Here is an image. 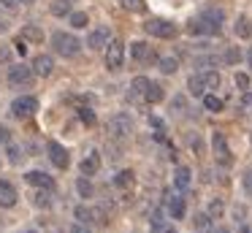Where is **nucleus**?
Here are the masks:
<instances>
[{
	"mask_svg": "<svg viewBox=\"0 0 252 233\" xmlns=\"http://www.w3.org/2000/svg\"><path fill=\"white\" fill-rule=\"evenodd\" d=\"M17 187H14L11 182H3L0 179V209H11V206H17Z\"/></svg>",
	"mask_w": 252,
	"mask_h": 233,
	"instance_id": "obj_12",
	"label": "nucleus"
},
{
	"mask_svg": "<svg viewBox=\"0 0 252 233\" xmlns=\"http://www.w3.org/2000/svg\"><path fill=\"white\" fill-rule=\"evenodd\" d=\"M209 214H212V220H220V217H222V211H225V203H222V200H220V198H214L212 200V203H209Z\"/></svg>",
	"mask_w": 252,
	"mask_h": 233,
	"instance_id": "obj_31",
	"label": "nucleus"
},
{
	"mask_svg": "<svg viewBox=\"0 0 252 233\" xmlns=\"http://www.w3.org/2000/svg\"><path fill=\"white\" fill-rule=\"evenodd\" d=\"M133 182H136V173H133V171H120V173L114 176V184H117L120 190L133 187Z\"/></svg>",
	"mask_w": 252,
	"mask_h": 233,
	"instance_id": "obj_25",
	"label": "nucleus"
},
{
	"mask_svg": "<svg viewBox=\"0 0 252 233\" xmlns=\"http://www.w3.org/2000/svg\"><path fill=\"white\" fill-rule=\"evenodd\" d=\"M33 79H35V70H33V65H14L11 70H8V84L11 87H30L33 84Z\"/></svg>",
	"mask_w": 252,
	"mask_h": 233,
	"instance_id": "obj_7",
	"label": "nucleus"
},
{
	"mask_svg": "<svg viewBox=\"0 0 252 233\" xmlns=\"http://www.w3.org/2000/svg\"><path fill=\"white\" fill-rule=\"evenodd\" d=\"M0 5H6V8H17V0H0Z\"/></svg>",
	"mask_w": 252,
	"mask_h": 233,
	"instance_id": "obj_48",
	"label": "nucleus"
},
{
	"mask_svg": "<svg viewBox=\"0 0 252 233\" xmlns=\"http://www.w3.org/2000/svg\"><path fill=\"white\" fill-rule=\"evenodd\" d=\"M222 63L225 65H239L241 63V49L239 46H228L225 54H222Z\"/></svg>",
	"mask_w": 252,
	"mask_h": 233,
	"instance_id": "obj_27",
	"label": "nucleus"
},
{
	"mask_svg": "<svg viewBox=\"0 0 252 233\" xmlns=\"http://www.w3.org/2000/svg\"><path fill=\"white\" fill-rule=\"evenodd\" d=\"M76 190H79V195H82V198H90V195H93V184H90L84 176L76 179Z\"/></svg>",
	"mask_w": 252,
	"mask_h": 233,
	"instance_id": "obj_33",
	"label": "nucleus"
},
{
	"mask_svg": "<svg viewBox=\"0 0 252 233\" xmlns=\"http://www.w3.org/2000/svg\"><path fill=\"white\" fill-rule=\"evenodd\" d=\"M185 108H187V100H185L182 95H176L174 100H171V111H176V114H179V111H185Z\"/></svg>",
	"mask_w": 252,
	"mask_h": 233,
	"instance_id": "obj_37",
	"label": "nucleus"
},
{
	"mask_svg": "<svg viewBox=\"0 0 252 233\" xmlns=\"http://www.w3.org/2000/svg\"><path fill=\"white\" fill-rule=\"evenodd\" d=\"M33 70H35V76H49L52 70H55V57H52V54H35Z\"/></svg>",
	"mask_w": 252,
	"mask_h": 233,
	"instance_id": "obj_13",
	"label": "nucleus"
},
{
	"mask_svg": "<svg viewBox=\"0 0 252 233\" xmlns=\"http://www.w3.org/2000/svg\"><path fill=\"white\" fill-rule=\"evenodd\" d=\"M8 30V22H0V33H6Z\"/></svg>",
	"mask_w": 252,
	"mask_h": 233,
	"instance_id": "obj_51",
	"label": "nucleus"
},
{
	"mask_svg": "<svg viewBox=\"0 0 252 233\" xmlns=\"http://www.w3.org/2000/svg\"><path fill=\"white\" fill-rule=\"evenodd\" d=\"M158 68L163 70L165 76H171V73H176V70H179V60H176V57H160L158 60Z\"/></svg>",
	"mask_w": 252,
	"mask_h": 233,
	"instance_id": "obj_24",
	"label": "nucleus"
},
{
	"mask_svg": "<svg viewBox=\"0 0 252 233\" xmlns=\"http://www.w3.org/2000/svg\"><path fill=\"white\" fill-rule=\"evenodd\" d=\"M233 220L236 222H244L247 220V206H241V203L233 206Z\"/></svg>",
	"mask_w": 252,
	"mask_h": 233,
	"instance_id": "obj_39",
	"label": "nucleus"
},
{
	"mask_svg": "<svg viewBox=\"0 0 252 233\" xmlns=\"http://www.w3.org/2000/svg\"><path fill=\"white\" fill-rule=\"evenodd\" d=\"M79 171H82V176H93V173H98L100 171V155L98 152H90V155L82 160Z\"/></svg>",
	"mask_w": 252,
	"mask_h": 233,
	"instance_id": "obj_15",
	"label": "nucleus"
},
{
	"mask_svg": "<svg viewBox=\"0 0 252 233\" xmlns=\"http://www.w3.org/2000/svg\"><path fill=\"white\" fill-rule=\"evenodd\" d=\"M203 81H206V90H217L220 84H222V76L217 73V70H203Z\"/></svg>",
	"mask_w": 252,
	"mask_h": 233,
	"instance_id": "obj_28",
	"label": "nucleus"
},
{
	"mask_svg": "<svg viewBox=\"0 0 252 233\" xmlns=\"http://www.w3.org/2000/svg\"><path fill=\"white\" fill-rule=\"evenodd\" d=\"M192 225H195V231H212V214L209 211H198L195 220H192Z\"/></svg>",
	"mask_w": 252,
	"mask_h": 233,
	"instance_id": "obj_26",
	"label": "nucleus"
},
{
	"mask_svg": "<svg viewBox=\"0 0 252 233\" xmlns=\"http://www.w3.org/2000/svg\"><path fill=\"white\" fill-rule=\"evenodd\" d=\"M49 193H52V190H46V193H44V190H41V193H35V195H33V203L49 209V203H52V200H49Z\"/></svg>",
	"mask_w": 252,
	"mask_h": 233,
	"instance_id": "obj_34",
	"label": "nucleus"
},
{
	"mask_svg": "<svg viewBox=\"0 0 252 233\" xmlns=\"http://www.w3.org/2000/svg\"><path fill=\"white\" fill-rule=\"evenodd\" d=\"M79 119H82L84 125H95V114L90 111V108H79Z\"/></svg>",
	"mask_w": 252,
	"mask_h": 233,
	"instance_id": "obj_38",
	"label": "nucleus"
},
{
	"mask_svg": "<svg viewBox=\"0 0 252 233\" xmlns=\"http://www.w3.org/2000/svg\"><path fill=\"white\" fill-rule=\"evenodd\" d=\"M195 65H198V68H206V65H217V57H214V54H206V57H198V60H195Z\"/></svg>",
	"mask_w": 252,
	"mask_h": 233,
	"instance_id": "obj_40",
	"label": "nucleus"
},
{
	"mask_svg": "<svg viewBox=\"0 0 252 233\" xmlns=\"http://www.w3.org/2000/svg\"><path fill=\"white\" fill-rule=\"evenodd\" d=\"M35 111H38V100H35L33 95H22L11 103V114L17 119H30Z\"/></svg>",
	"mask_w": 252,
	"mask_h": 233,
	"instance_id": "obj_6",
	"label": "nucleus"
},
{
	"mask_svg": "<svg viewBox=\"0 0 252 233\" xmlns=\"http://www.w3.org/2000/svg\"><path fill=\"white\" fill-rule=\"evenodd\" d=\"M233 30H236V35H239V38H252V22H250V16L241 14L239 19H236Z\"/></svg>",
	"mask_w": 252,
	"mask_h": 233,
	"instance_id": "obj_19",
	"label": "nucleus"
},
{
	"mask_svg": "<svg viewBox=\"0 0 252 233\" xmlns=\"http://www.w3.org/2000/svg\"><path fill=\"white\" fill-rule=\"evenodd\" d=\"M52 49H55L60 57H76L79 52H82V41H79L73 33H55L52 35Z\"/></svg>",
	"mask_w": 252,
	"mask_h": 233,
	"instance_id": "obj_1",
	"label": "nucleus"
},
{
	"mask_svg": "<svg viewBox=\"0 0 252 233\" xmlns=\"http://www.w3.org/2000/svg\"><path fill=\"white\" fill-rule=\"evenodd\" d=\"M87 25H90V16L84 14V11H73L71 14V27L73 30H84Z\"/></svg>",
	"mask_w": 252,
	"mask_h": 233,
	"instance_id": "obj_29",
	"label": "nucleus"
},
{
	"mask_svg": "<svg viewBox=\"0 0 252 233\" xmlns=\"http://www.w3.org/2000/svg\"><path fill=\"white\" fill-rule=\"evenodd\" d=\"M185 211H187V206H185V198H182V195L168 198V214L174 217V220H182V217H185Z\"/></svg>",
	"mask_w": 252,
	"mask_h": 233,
	"instance_id": "obj_18",
	"label": "nucleus"
},
{
	"mask_svg": "<svg viewBox=\"0 0 252 233\" xmlns=\"http://www.w3.org/2000/svg\"><path fill=\"white\" fill-rule=\"evenodd\" d=\"M87 46L90 49H103L109 46V27H95L87 35Z\"/></svg>",
	"mask_w": 252,
	"mask_h": 233,
	"instance_id": "obj_14",
	"label": "nucleus"
},
{
	"mask_svg": "<svg viewBox=\"0 0 252 233\" xmlns=\"http://www.w3.org/2000/svg\"><path fill=\"white\" fill-rule=\"evenodd\" d=\"M244 187H247V190H252V171H247V173H244Z\"/></svg>",
	"mask_w": 252,
	"mask_h": 233,
	"instance_id": "obj_47",
	"label": "nucleus"
},
{
	"mask_svg": "<svg viewBox=\"0 0 252 233\" xmlns=\"http://www.w3.org/2000/svg\"><path fill=\"white\" fill-rule=\"evenodd\" d=\"M149 84H152V81L147 79V76H136V79L130 81V95H147V90H149Z\"/></svg>",
	"mask_w": 252,
	"mask_h": 233,
	"instance_id": "obj_22",
	"label": "nucleus"
},
{
	"mask_svg": "<svg viewBox=\"0 0 252 233\" xmlns=\"http://www.w3.org/2000/svg\"><path fill=\"white\" fill-rule=\"evenodd\" d=\"M11 141V130L8 128H0V144H8Z\"/></svg>",
	"mask_w": 252,
	"mask_h": 233,
	"instance_id": "obj_44",
	"label": "nucleus"
},
{
	"mask_svg": "<svg viewBox=\"0 0 252 233\" xmlns=\"http://www.w3.org/2000/svg\"><path fill=\"white\" fill-rule=\"evenodd\" d=\"M25 233H38V231H25Z\"/></svg>",
	"mask_w": 252,
	"mask_h": 233,
	"instance_id": "obj_54",
	"label": "nucleus"
},
{
	"mask_svg": "<svg viewBox=\"0 0 252 233\" xmlns=\"http://www.w3.org/2000/svg\"><path fill=\"white\" fill-rule=\"evenodd\" d=\"M236 87H239L241 92H247V90H250V76H247V73H236Z\"/></svg>",
	"mask_w": 252,
	"mask_h": 233,
	"instance_id": "obj_36",
	"label": "nucleus"
},
{
	"mask_svg": "<svg viewBox=\"0 0 252 233\" xmlns=\"http://www.w3.org/2000/svg\"><path fill=\"white\" fill-rule=\"evenodd\" d=\"M152 233H176V228L168 225V222H163V225H152Z\"/></svg>",
	"mask_w": 252,
	"mask_h": 233,
	"instance_id": "obj_41",
	"label": "nucleus"
},
{
	"mask_svg": "<svg viewBox=\"0 0 252 233\" xmlns=\"http://www.w3.org/2000/svg\"><path fill=\"white\" fill-rule=\"evenodd\" d=\"M190 176H192L190 168H187V166H179V168L174 171V187L179 190V193H185V190L190 187Z\"/></svg>",
	"mask_w": 252,
	"mask_h": 233,
	"instance_id": "obj_16",
	"label": "nucleus"
},
{
	"mask_svg": "<svg viewBox=\"0 0 252 233\" xmlns=\"http://www.w3.org/2000/svg\"><path fill=\"white\" fill-rule=\"evenodd\" d=\"M25 182L33 184V187H41V190H55V179L44 171H28L25 173Z\"/></svg>",
	"mask_w": 252,
	"mask_h": 233,
	"instance_id": "obj_11",
	"label": "nucleus"
},
{
	"mask_svg": "<svg viewBox=\"0 0 252 233\" xmlns=\"http://www.w3.org/2000/svg\"><path fill=\"white\" fill-rule=\"evenodd\" d=\"M125 63V43L120 38H111L109 46H106V68L109 70H120Z\"/></svg>",
	"mask_w": 252,
	"mask_h": 233,
	"instance_id": "obj_4",
	"label": "nucleus"
},
{
	"mask_svg": "<svg viewBox=\"0 0 252 233\" xmlns=\"http://www.w3.org/2000/svg\"><path fill=\"white\" fill-rule=\"evenodd\" d=\"M212 149H214V157H217L220 166H230V163H233V155H230V149H228V141H225V135L220 133V130L212 135Z\"/></svg>",
	"mask_w": 252,
	"mask_h": 233,
	"instance_id": "obj_8",
	"label": "nucleus"
},
{
	"mask_svg": "<svg viewBox=\"0 0 252 233\" xmlns=\"http://www.w3.org/2000/svg\"><path fill=\"white\" fill-rule=\"evenodd\" d=\"M46 149H49V160L55 163L57 168H68V166H71V155H68V149L63 144L49 141V144H46Z\"/></svg>",
	"mask_w": 252,
	"mask_h": 233,
	"instance_id": "obj_9",
	"label": "nucleus"
},
{
	"mask_svg": "<svg viewBox=\"0 0 252 233\" xmlns=\"http://www.w3.org/2000/svg\"><path fill=\"white\" fill-rule=\"evenodd\" d=\"M19 3H22V5H30V3H33V0H19Z\"/></svg>",
	"mask_w": 252,
	"mask_h": 233,
	"instance_id": "obj_53",
	"label": "nucleus"
},
{
	"mask_svg": "<svg viewBox=\"0 0 252 233\" xmlns=\"http://www.w3.org/2000/svg\"><path fill=\"white\" fill-rule=\"evenodd\" d=\"M125 8H130V11H144V3H141V0H125Z\"/></svg>",
	"mask_w": 252,
	"mask_h": 233,
	"instance_id": "obj_43",
	"label": "nucleus"
},
{
	"mask_svg": "<svg viewBox=\"0 0 252 233\" xmlns=\"http://www.w3.org/2000/svg\"><path fill=\"white\" fill-rule=\"evenodd\" d=\"M0 63H3V65L11 63V49H8V46H0Z\"/></svg>",
	"mask_w": 252,
	"mask_h": 233,
	"instance_id": "obj_42",
	"label": "nucleus"
},
{
	"mask_svg": "<svg viewBox=\"0 0 252 233\" xmlns=\"http://www.w3.org/2000/svg\"><path fill=\"white\" fill-rule=\"evenodd\" d=\"M22 38L25 41H33V43H41L44 41V30L38 25H25L22 27Z\"/></svg>",
	"mask_w": 252,
	"mask_h": 233,
	"instance_id": "obj_20",
	"label": "nucleus"
},
{
	"mask_svg": "<svg viewBox=\"0 0 252 233\" xmlns=\"http://www.w3.org/2000/svg\"><path fill=\"white\" fill-rule=\"evenodd\" d=\"M133 133V119L127 117V114H114V117L109 119V135L111 138H117V141H122V138H127V135Z\"/></svg>",
	"mask_w": 252,
	"mask_h": 233,
	"instance_id": "obj_3",
	"label": "nucleus"
},
{
	"mask_svg": "<svg viewBox=\"0 0 252 233\" xmlns=\"http://www.w3.org/2000/svg\"><path fill=\"white\" fill-rule=\"evenodd\" d=\"M187 90H190V95H195V98L206 95V81H203V76L201 73H192L190 79H187Z\"/></svg>",
	"mask_w": 252,
	"mask_h": 233,
	"instance_id": "obj_17",
	"label": "nucleus"
},
{
	"mask_svg": "<svg viewBox=\"0 0 252 233\" xmlns=\"http://www.w3.org/2000/svg\"><path fill=\"white\" fill-rule=\"evenodd\" d=\"M14 46H17V52H19V54H22V57H25V52H28V46H25V38H22V35H19V41L14 43Z\"/></svg>",
	"mask_w": 252,
	"mask_h": 233,
	"instance_id": "obj_46",
	"label": "nucleus"
},
{
	"mask_svg": "<svg viewBox=\"0 0 252 233\" xmlns=\"http://www.w3.org/2000/svg\"><path fill=\"white\" fill-rule=\"evenodd\" d=\"M165 98V90H163V84H158V81H152L149 84V90H147V95H144V100L147 103H160Z\"/></svg>",
	"mask_w": 252,
	"mask_h": 233,
	"instance_id": "obj_21",
	"label": "nucleus"
},
{
	"mask_svg": "<svg viewBox=\"0 0 252 233\" xmlns=\"http://www.w3.org/2000/svg\"><path fill=\"white\" fill-rule=\"evenodd\" d=\"M247 63H250V68H252V46H250V52H247Z\"/></svg>",
	"mask_w": 252,
	"mask_h": 233,
	"instance_id": "obj_50",
	"label": "nucleus"
},
{
	"mask_svg": "<svg viewBox=\"0 0 252 233\" xmlns=\"http://www.w3.org/2000/svg\"><path fill=\"white\" fill-rule=\"evenodd\" d=\"M49 11H52V16H71L73 11H71V0H55V3L49 5Z\"/></svg>",
	"mask_w": 252,
	"mask_h": 233,
	"instance_id": "obj_23",
	"label": "nucleus"
},
{
	"mask_svg": "<svg viewBox=\"0 0 252 233\" xmlns=\"http://www.w3.org/2000/svg\"><path fill=\"white\" fill-rule=\"evenodd\" d=\"M209 233H230V231H228V228H225V225H217V228H212V231H209Z\"/></svg>",
	"mask_w": 252,
	"mask_h": 233,
	"instance_id": "obj_49",
	"label": "nucleus"
},
{
	"mask_svg": "<svg viewBox=\"0 0 252 233\" xmlns=\"http://www.w3.org/2000/svg\"><path fill=\"white\" fill-rule=\"evenodd\" d=\"M22 149H19V146H14V144H8V163H14V166H19V163H22Z\"/></svg>",
	"mask_w": 252,
	"mask_h": 233,
	"instance_id": "obj_35",
	"label": "nucleus"
},
{
	"mask_svg": "<svg viewBox=\"0 0 252 233\" xmlns=\"http://www.w3.org/2000/svg\"><path fill=\"white\" fill-rule=\"evenodd\" d=\"M130 57L138 60V63H152V60H158L147 41H133L130 43Z\"/></svg>",
	"mask_w": 252,
	"mask_h": 233,
	"instance_id": "obj_10",
	"label": "nucleus"
},
{
	"mask_svg": "<svg viewBox=\"0 0 252 233\" xmlns=\"http://www.w3.org/2000/svg\"><path fill=\"white\" fill-rule=\"evenodd\" d=\"M144 30L149 33V35H155V38H176V33H179V27L174 25V22H168V19H160V16H152V19L144 25Z\"/></svg>",
	"mask_w": 252,
	"mask_h": 233,
	"instance_id": "obj_2",
	"label": "nucleus"
},
{
	"mask_svg": "<svg viewBox=\"0 0 252 233\" xmlns=\"http://www.w3.org/2000/svg\"><path fill=\"white\" fill-rule=\"evenodd\" d=\"M239 233H250V228L244 225V222H241V228H239Z\"/></svg>",
	"mask_w": 252,
	"mask_h": 233,
	"instance_id": "obj_52",
	"label": "nucleus"
},
{
	"mask_svg": "<svg viewBox=\"0 0 252 233\" xmlns=\"http://www.w3.org/2000/svg\"><path fill=\"white\" fill-rule=\"evenodd\" d=\"M71 233H90V228L84 222H76V225H71Z\"/></svg>",
	"mask_w": 252,
	"mask_h": 233,
	"instance_id": "obj_45",
	"label": "nucleus"
},
{
	"mask_svg": "<svg viewBox=\"0 0 252 233\" xmlns=\"http://www.w3.org/2000/svg\"><path fill=\"white\" fill-rule=\"evenodd\" d=\"M203 108H206V111H222V100H220L217 95H203Z\"/></svg>",
	"mask_w": 252,
	"mask_h": 233,
	"instance_id": "obj_30",
	"label": "nucleus"
},
{
	"mask_svg": "<svg viewBox=\"0 0 252 233\" xmlns=\"http://www.w3.org/2000/svg\"><path fill=\"white\" fill-rule=\"evenodd\" d=\"M73 214H76V220H79V222H84V225H87L90 220H95L93 209H87V206H76V211H73Z\"/></svg>",
	"mask_w": 252,
	"mask_h": 233,
	"instance_id": "obj_32",
	"label": "nucleus"
},
{
	"mask_svg": "<svg viewBox=\"0 0 252 233\" xmlns=\"http://www.w3.org/2000/svg\"><path fill=\"white\" fill-rule=\"evenodd\" d=\"M201 25H203V30H206V35H217L220 30H222V19H225V14L220 8H206V11H201Z\"/></svg>",
	"mask_w": 252,
	"mask_h": 233,
	"instance_id": "obj_5",
	"label": "nucleus"
}]
</instances>
